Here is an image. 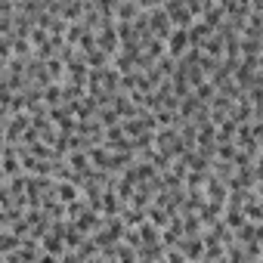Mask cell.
Instances as JSON below:
<instances>
[{"label":"cell","mask_w":263,"mask_h":263,"mask_svg":"<svg viewBox=\"0 0 263 263\" xmlns=\"http://www.w3.org/2000/svg\"><path fill=\"white\" fill-rule=\"evenodd\" d=\"M186 41H189V37H186V25H180V28L171 34V50L180 53V46H186Z\"/></svg>","instance_id":"cell-1"}]
</instances>
